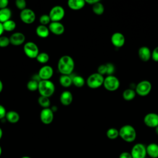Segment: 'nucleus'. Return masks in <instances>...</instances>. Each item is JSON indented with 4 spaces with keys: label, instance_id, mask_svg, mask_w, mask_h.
I'll return each instance as SVG.
<instances>
[{
    "label": "nucleus",
    "instance_id": "nucleus-1",
    "mask_svg": "<svg viewBox=\"0 0 158 158\" xmlns=\"http://www.w3.org/2000/svg\"><path fill=\"white\" fill-rule=\"evenodd\" d=\"M75 67V62L72 57L64 55L60 57L57 63V69L62 75H70Z\"/></svg>",
    "mask_w": 158,
    "mask_h": 158
},
{
    "label": "nucleus",
    "instance_id": "nucleus-2",
    "mask_svg": "<svg viewBox=\"0 0 158 158\" xmlns=\"http://www.w3.org/2000/svg\"><path fill=\"white\" fill-rule=\"evenodd\" d=\"M119 136L125 142L132 143L136 138V131L131 125H125L118 130Z\"/></svg>",
    "mask_w": 158,
    "mask_h": 158
},
{
    "label": "nucleus",
    "instance_id": "nucleus-3",
    "mask_svg": "<svg viewBox=\"0 0 158 158\" xmlns=\"http://www.w3.org/2000/svg\"><path fill=\"white\" fill-rule=\"evenodd\" d=\"M38 90L40 96L49 98L55 91V86L50 80H41L38 83Z\"/></svg>",
    "mask_w": 158,
    "mask_h": 158
},
{
    "label": "nucleus",
    "instance_id": "nucleus-4",
    "mask_svg": "<svg viewBox=\"0 0 158 158\" xmlns=\"http://www.w3.org/2000/svg\"><path fill=\"white\" fill-rule=\"evenodd\" d=\"M104 80V78L103 75L96 72L91 74L88 77L86 80V84L89 88L96 89L103 85Z\"/></svg>",
    "mask_w": 158,
    "mask_h": 158
},
{
    "label": "nucleus",
    "instance_id": "nucleus-5",
    "mask_svg": "<svg viewBox=\"0 0 158 158\" xmlns=\"http://www.w3.org/2000/svg\"><path fill=\"white\" fill-rule=\"evenodd\" d=\"M103 86L105 89L109 91H114L118 89L120 86V81L117 77L112 75H107L104 78Z\"/></svg>",
    "mask_w": 158,
    "mask_h": 158
},
{
    "label": "nucleus",
    "instance_id": "nucleus-6",
    "mask_svg": "<svg viewBox=\"0 0 158 158\" xmlns=\"http://www.w3.org/2000/svg\"><path fill=\"white\" fill-rule=\"evenodd\" d=\"M152 85L149 81L142 80L136 85L135 91L140 96H146L149 94Z\"/></svg>",
    "mask_w": 158,
    "mask_h": 158
},
{
    "label": "nucleus",
    "instance_id": "nucleus-7",
    "mask_svg": "<svg viewBox=\"0 0 158 158\" xmlns=\"http://www.w3.org/2000/svg\"><path fill=\"white\" fill-rule=\"evenodd\" d=\"M23 51L25 55L31 59H36L40 53L37 44L32 41H28L24 44Z\"/></svg>",
    "mask_w": 158,
    "mask_h": 158
},
{
    "label": "nucleus",
    "instance_id": "nucleus-8",
    "mask_svg": "<svg viewBox=\"0 0 158 158\" xmlns=\"http://www.w3.org/2000/svg\"><path fill=\"white\" fill-rule=\"evenodd\" d=\"M130 153L132 158H146L147 156L146 146L143 143H136L131 148Z\"/></svg>",
    "mask_w": 158,
    "mask_h": 158
},
{
    "label": "nucleus",
    "instance_id": "nucleus-9",
    "mask_svg": "<svg viewBox=\"0 0 158 158\" xmlns=\"http://www.w3.org/2000/svg\"><path fill=\"white\" fill-rule=\"evenodd\" d=\"M51 22H60L65 15V10L60 6H55L49 13Z\"/></svg>",
    "mask_w": 158,
    "mask_h": 158
},
{
    "label": "nucleus",
    "instance_id": "nucleus-10",
    "mask_svg": "<svg viewBox=\"0 0 158 158\" xmlns=\"http://www.w3.org/2000/svg\"><path fill=\"white\" fill-rule=\"evenodd\" d=\"M20 19L23 23L30 24L35 20L36 15L32 9L26 8L20 11Z\"/></svg>",
    "mask_w": 158,
    "mask_h": 158
},
{
    "label": "nucleus",
    "instance_id": "nucleus-11",
    "mask_svg": "<svg viewBox=\"0 0 158 158\" xmlns=\"http://www.w3.org/2000/svg\"><path fill=\"white\" fill-rule=\"evenodd\" d=\"M40 118L42 123L45 125H49L53 121L54 112L49 107L44 108L40 112Z\"/></svg>",
    "mask_w": 158,
    "mask_h": 158
},
{
    "label": "nucleus",
    "instance_id": "nucleus-12",
    "mask_svg": "<svg viewBox=\"0 0 158 158\" xmlns=\"http://www.w3.org/2000/svg\"><path fill=\"white\" fill-rule=\"evenodd\" d=\"M143 121L147 127L155 128L158 126V114L154 112L148 113L144 116Z\"/></svg>",
    "mask_w": 158,
    "mask_h": 158
},
{
    "label": "nucleus",
    "instance_id": "nucleus-13",
    "mask_svg": "<svg viewBox=\"0 0 158 158\" xmlns=\"http://www.w3.org/2000/svg\"><path fill=\"white\" fill-rule=\"evenodd\" d=\"M53 69L52 67L48 65L42 66L38 72V76L41 80H49L53 75Z\"/></svg>",
    "mask_w": 158,
    "mask_h": 158
},
{
    "label": "nucleus",
    "instance_id": "nucleus-14",
    "mask_svg": "<svg viewBox=\"0 0 158 158\" xmlns=\"http://www.w3.org/2000/svg\"><path fill=\"white\" fill-rule=\"evenodd\" d=\"M112 44L116 48L122 47L125 42L124 35L120 32H115L113 33L110 38Z\"/></svg>",
    "mask_w": 158,
    "mask_h": 158
},
{
    "label": "nucleus",
    "instance_id": "nucleus-15",
    "mask_svg": "<svg viewBox=\"0 0 158 158\" xmlns=\"http://www.w3.org/2000/svg\"><path fill=\"white\" fill-rule=\"evenodd\" d=\"M49 31L56 35H62L64 32L65 28L60 22H51L48 26Z\"/></svg>",
    "mask_w": 158,
    "mask_h": 158
},
{
    "label": "nucleus",
    "instance_id": "nucleus-16",
    "mask_svg": "<svg viewBox=\"0 0 158 158\" xmlns=\"http://www.w3.org/2000/svg\"><path fill=\"white\" fill-rule=\"evenodd\" d=\"M10 43L14 46H20L22 44L25 40V36L23 33L21 32L14 33L9 38Z\"/></svg>",
    "mask_w": 158,
    "mask_h": 158
},
{
    "label": "nucleus",
    "instance_id": "nucleus-17",
    "mask_svg": "<svg viewBox=\"0 0 158 158\" xmlns=\"http://www.w3.org/2000/svg\"><path fill=\"white\" fill-rule=\"evenodd\" d=\"M139 59L143 62L148 61L151 57V52L150 49L147 46H141L138 51Z\"/></svg>",
    "mask_w": 158,
    "mask_h": 158
},
{
    "label": "nucleus",
    "instance_id": "nucleus-18",
    "mask_svg": "<svg viewBox=\"0 0 158 158\" xmlns=\"http://www.w3.org/2000/svg\"><path fill=\"white\" fill-rule=\"evenodd\" d=\"M147 155L150 158H158V144L151 143L146 146Z\"/></svg>",
    "mask_w": 158,
    "mask_h": 158
},
{
    "label": "nucleus",
    "instance_id": "nucleus-19",
    "mask_svg": "<svg viewBox=\"0 0 158 158\" xmlns=\"http://www.w3.org/2000/svg\"><path fill=\"white\" fill-rule=\"evenodd\" d=\"M73 101V95L69 91H63L60 96V102L64 106H69Z\"/></svg>",
    "mask_w": 158,
    "mask_h": 158
},
{
    "label": "nucleus",
    "instance_id": "nucleus-20",
    "mask_svg": "<svg viewBox=\"0 0 158 158\" xmlns=\"http://www.w3.org/2000/svg\"><path fill=\"white\" fill-rule=\"evenodd\" d=\"M86 2L84 0H69L67 2L68 6L73 10H80L85 6Z\"/></svg>",
    "mask_w": 158,
    "mask_h": 158
},
{
    "label": "nucleus",
    "instance_id": "nucleus-21",
    "mask_svg": "<svg viewBox=\"0 0 158 158\" xmlns=\"http://www.w3.org/2000/svg\"><path fill=\"white\" fill-rule=\"evenodd\" d=\"M49 28L46 25H40L36 28V35L42 38H47L49 35Z\"/></svg>",
    "mask_w": 158,
    "mask_h": 158
},
{
    "label": "nucleus",
    "instance_id": "nucleus-22",
    "mask_svg": "<svg viewBox=\"0 0 158 158\" xmlns=\"http://www.w3.org/2000/svg\"><path fill=\"white\" fill-rule=\"evenodd\" d=\"M12 12L8 7L0 9V22L3 23L6 21L10 20Z\"/></svg>",
    "mask_w": 158,
    "mask_h": 158
},
{
    "label": "nucleus",
    "instance_id": "nucleus-23",
    "mask_svg": "<svg viewBox=\"0 0 158 158\" xmlns=\"http://www.w3.org/2000/svg\"><path fill=\"white\" fill-rule=\"evenodd\" d=\"M6 118L9 123H15L19 122L20 119V115L18 112L14 110H10L6 113Z\"/></svg>",
    "mask_w": 158,
    "mask_h": 158
},
{
    "label": "nucleus",
    "instance_id": "nucleus-24",
    "mask_svg": "<svg viewBox=\"0 0 158 158\" xmlns=\"http://www.w3.org/2000/svg\"><path fill=\"white\" fill-rule=\"evenodd\" d=\"M59 83L63 87H69L72 84V77L70 75H61L59 78Z\"/></svg>",
    "mask_w": 158,
    "mask_h": 158
},
{
    "label": "nucleus",
    "instance_id": "nucleus-25",
    "mask_svg": "<svg viewBox=\"0 0 158 158\" xmlns=\"http://www.w3.org/2000/svg\"><path fill=\"white\" fill-rule=\"evenodd\" d=\"M136 94V93L135 90H133L131 88H128L123 91L122 93V97L125 101H129L133 100L135 98Z\"/></svg>",
    "mask_w": 158,
    "mask_h": 158
},
{
    "label": "nucleus",
    "instance_id": "nucleus-26",
    "mask_svg": "<svg viewBox=\"0 0 158 158\" xmlns=\"http://www.w3.org/2000/svg\"><path fill=\"white\" fill-rule=\"evenodd\" d=\"M72 84L78 88L82 87L85 84V80L84 78L80 75H75L72 77Z\"/></svg>",
    "mask_w": 158,
    "mask_h": 158
},
{
    "label": "nucleus",
    "instance_id": "nucleus-27",
    "mask_svg": "<svg viewBox=\"0 0 158 158\" xmlns=\"http://www.w3.org/2000/svg\"><path fill=\"white\" fill-rule=\"evenodd\" d=\"M92 9H93V12L95 14L98 15H101L104 13V7L100 1H98V2L93 5Z\"/></svg>",
    "mask_w": 158,
    "mask_h": 158
},
{
    "label": "nucleus",
    "instance_id": "nucleus-28",
    "mask_svg": "<svg viewBox=\"0 0 158 158\" xmlns=\"http://www.w3.org/2000/svg\"><path fill=\"white\" fill-rule=\"evenodd\" d=\"M3 28L4 31H12L16 28V23L12 20H9L6 22L2 23Z\"/></svg>",
    "mask_w": 158,
    "mask_h": 158
},
{
    "label": "nucleus",
    "instance_id": "nucleus-29",
    "mask_svg": "<svg viewBox=\"0 0 158 158\" xmlns=\"http://www.w3.org/2000/svg\"><path fill=\"white\" fill-rule=\"evenodd\" d=\"M106 136L110 139H115L119 136V131L115 128H110L106 131Z\"/></svg>",
    "mask_w": 158,
    "mask_h": 158
},
{
    "label": "nucleus",
    "instance_id": "nucleus-30",
    "mask_svg": "<svg viewBox=\"0 0 158 158\" xmlns=\"http://www.w3.org/2000/svg\"><path fill=\"white\" fill-rule=\"evenodd\" d=\"M38 102L40 106H41L43 108H48L51 104L49 98L43 96H40L38 98Z\"/></svg>",
    "mask_w": 158,
    "mask_h": 158
},
{
    "label": "nucleus",
    "instance_id": "nucleus-31",
    "mask_svg": "<svg viewBox=\"0 0 158 158\" xmlns=\"http://www.w3.org/2000/svg\"><path fill=\"white\" fill-rule=\"evenodd\" d=\"M36 60L41 64H46L49 61V56L46 52H40L36 58Z\"/></svg>",
    "mask_w": 158,
    "mask_h": 158
},
{
    "label": "nucleus",
    "instance_id": "nucleus-32",
    "mask_svg": "<svg viewBox=\"0 0 158 158\" xmlns=\"http://www.w3.org/2000/svg\"><path fill=\"white\" fill-rule=\"evenodd\" d=\"M38 81L31 79L30 80L27 84V89L31 91H35L38 90Z\"/></svg>",
    "mask_w": 158,
    "mask_h": 158
},
{
    "label": "nucleus",
    "instance_id": "nucleus-33",
    "mask_svg": "<svg viewBox=\"0 0 158 158\" xmlns=\"http://www.w3.org/2000/svg\"><path fill=\"white\" fill-rule=\"evenodd\" d=\"M51 19L49 17V14H43L42 15L40 16V22L41 23V25H48V24H49L50 23V22H51Z\"/></svg>",
    "mask_w": 158,
    "mask_h": 158
},
{
    "label": "nucleus",
    "instance_id": "nucleus-34",
    "mask_svg": "<svg viewBox=\"0 0 158 158\" xmlns=\"http://www.w3.org/2000/svg\"><path fill=\"white\" fill-rule=\"evenodd\" d=\"M9 38L6 36H0V47L1 48H6L9 46L10 44Z\"/></svg>",
    "mask_w": 158,
    "mask_h": 158
},
{
    "label": "nucleus",
    "instance_id": "nucleus-35",
    "mask_svg": "<svg viewBox=\"0 0 158 158\" xmlns=\"http://www.w3.org/2000/svg\"><path fill=\"white\" fill-rule=\"evenodd\" d=\"M106 67H107V73L106 75H112L115 72V66L112 63H107L106 64Z\"/></svg>",
    "mask_w": 158,
    "mask_h": 158
},
{
    "label": "nucleus",
    "instance_id": "nucleus-36",
    "mask_svg": "<svg viewBox=\"0 0 158 158\" xmlns=\"http://www.w3.org/2000/svg\"><path fill=\"white\" fill-rule=\"evenodd\" d=\"M15 6L16 7L22 10L25 9H26V6H27V2L25 0H16L15 1Z\"/></svg>",
    "mask_w": 158,
    "mask_h": 158
},
{
    "label": "nucleus",
    "instance_id": "nucleus-37",
    "mask_svg": "<svg viewBox=\"0 0 158 158\" xmlns=\"http://www.w3.org/2000/svg\"><path fill=\"white\" fill-rule=\"evenodd\" d=\"M98 73L102 75H104L106 74L107 73L106 65V64L100 65L98 68Z\"/></svg>",
    "mask_w": 158,
    "mask_h": 158
},
{
    "label": "nucleus",
    "instance_id": "nucleus-38",
    "mask_svg": "<svg viewBox=\"0 0 158 158\" xmlns=\"http://www.w3.org/2000/svg\"><path fill=\"white\" fill-rule=\"evenodd\" d=\"M151 58L155 62H158V46L156 47L151 52Z\"/></svg>",
    "mask_w": 158,
    "mask_h": 158
},
{
    "label": "nucleus",
    "instance_id": "nucleus-39",
    "mask_svg": "<svg viewBox=\"0 0 158 158\" xmlns=\"http://www.w3.org/2000/svg\"><path fill=\"white\" fill-rule=\"evenodd\" d=\"M6 113L7 112L5 107L2 105L0 104V120L6 117Z\"/></svg>",
    "mask_w": 158,
    "mask_h": 158
},
{
    "label": "nucleus",
    "instance_id": "nucleus-40",
    "mask_svg": "<svg viewBox=\"0 0 158 158\" xmlns=\"http://www.w3.org/2000/svg\"><path fill=\"white\" fill-rule=\"evenodd\" d=\"M118 158H132V156L130 152L127 151H123L120 154Z\"/></svg>",
    "mask_w": 158,
    "mask_h": 158
},
{
    "label": "nucleus",
    "instance_id": "nucleus-41",
    "mask_svg": "<svg viewBox=\"0 0 158 158\" xmlns=\"http://www.w3.org/2000/svg\"><path fill=\"white\" fill-rule=\"evenodd\" d=\"M9 4L8 0H0V9L6 8Z\"/></svg>",
    "mask_w": 158,
    "mask_h": 158
},
{
    "label": "nucleus",
    "instance_id": "nucleus-42",
    "mask_svg": "<svg viewBox=\"0 0 158 158\" xmlns=\"http://www.w3.org/2000/svg\"><path fill=\"white\" fill-rule=\"evenodd\" d=\"M98 1H99V0H86L85 1V2H86V3H87V4H90V5H93V4H96V2H98Z\"/></svg>",
    "mask_w": 158,
    "mask_h": 158
},
{
    "label": "nucleus",
    "instance_id": "nucleus-43",
    "mask_svg": "<svg viewBox=\"0 0 158 158\" xmlns=\"http://www.w3.org/2000/svg\"><path fill=\"white\" fill-rule=\"evenodd\" d=\"M4 31V28H3L2 23L0 22V36H2V35Z\"/></svg>",
    "mask_w": 158,
    "mask_h": 158
},
{
    "label": "nucleus",
    "instance_id": "nucleus-44",
    "mask_svg": "<svg viewBox=\"0 0 158 158\" xmlns=\"http://www.w3.org/2000/svg\"><path fill=\"white\" fill-rule=\"evenodd\" d=\"M2 89H3V83L2 81L0 80V93L2 92Z\"/></svg>",
    "mask_w": 158,
    "mask_h": 158
},
{
    "label": "nucleus",
    "instance_id": "nucleus-45",
    "mask_svg": "<svg viewBox=\"0 0 158 158\" xmlns=\"http://www.w3.org/2000/svg\"><path fill=\"white\" fill-rule=\"evenodd\" d=\"M51 110L53 111V112H55V111H56L57 110V107H56V106H53L52 107V108H51Z\"/></svg>",
    "mask_w": 158,
    "mask_h": 158
},
{
    "label": "nucleus",
    "instance_id": "nucleus-46",
    "mask_svg": "<svg viewBox=\"0 0 158 158\" xmlns=\"http://www.w3.org/2000/svg\"><path fill=\"white\" fill-rule=\"evenodd\" d=\"M2 135H3V131H2V130L1 129V128L0 127V140L2 137Z\"/></svg>",
    "mask_w": 158,
    "mask_h": 158
},
{
    "label": "nucleus",
    "instance_id": "nucleus-47",
    "mask_svg": "<svg viewBox=\"0 0 158 158\" xmlns=\"http://www.w3.org/2000/svg\"><path fill=\"white\" fill-rule=\"evenodd\" d=\"M155 132H156V133L158 135V126L155 128Z\"/></svg>",
    "mask_w": 158,
    "mask_h": 158
},
{
    "label": "nucleus",
    "instance_id": "nucleus-48",
    "mask_svg": "<svg viewBox=\"0 0 158 158\" xmlns=\"http://www.w3.org/2000/svg\"><path fill=\"white\" fill-rule=\"evenodd\" d=\"M21 158H31V157H29V156H25L22 157Z\"/></svg>",
    "mask_w": 158,
    "mask_h": 158
},
{
    "label": "nucleus",
    "instance_id": "nucleus-49",
    "mask_svg": "<svg viewBox=\"0 0 158 158\" xmlns=\"http://www.w3.org/2000/svg\"><path fill=\"white\" fill-rule=\"evenodd\" d=\"M1 154H2V148H1V146H0V156H1Z\"/></svg>",
    "mask_w": 158,
    "mask_h": 158
},
{
    "label": "nucleus",
    "instance_id": "nucleus-50",
    "mask_svg": "<svg viewBox=\"0 0 158 158\" xmlns=\"http://www.w3.org/2000/svg\"><path fill=\"white\" fill-rule=\"evenodd\" d=\"M146 158H150V157H146Z\"/></svg>",
    "mask_w": 158,
    "mask_h": 158
}]
</instances>
